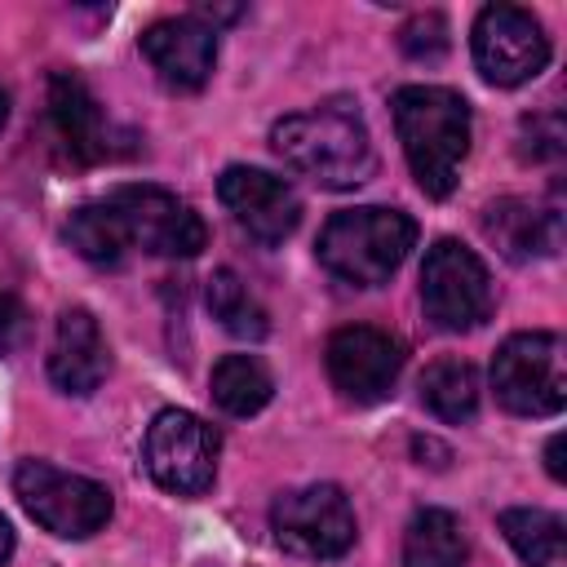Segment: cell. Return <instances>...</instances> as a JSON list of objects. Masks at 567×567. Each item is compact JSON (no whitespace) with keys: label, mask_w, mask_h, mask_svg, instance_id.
Segmentation results:
<instances>
[{"label":"cell","mask_w":567,"mask_h":567,"mask_svg":"<svg viewBox=\"0 0 567 567\" xmlns=\"http://www.w3.org/2000/svg\"><path fill=\"white\" fill-rule=\"evenodd\" d=\"M13 492L22 509L53 536L62 540H84L106 527L111 518V492L97 478L58 470L49 461H18L13 470Z\"/></svg>","instance_id":"cell-5"},{"label":"cell","mask_w":567,"mask_h":567,"mask_svg":"<svg viewBox=\"0 0 567 567\" xmlns=\"http://www.w3.org/2000/svg\"><path fill=\"white\" fill-rule=\"evenodd\" d=\"M416 244V221L403 208H341L319 230V261L328 275L354 288H381Z\"/></svg>","instance_id":"cell-3"},{"label":"cell","mask_w":567,"mask_h":567,"mask_svg":"<svg viewBox=\"0 0 567 567\" xmlns=\"http://www.w3.org/2000/svg\"><path fill=\"white\" fill-rule=\"evenodd\" d=\"M270 146L292 173H301L328 190H354L377 168L368 124L350 97H328L310 111L284 115L270 128Z\"/></svg>","instance_id":"cell-1"},{"label":"cell","mask_w":567,"mask_h":567,"mask_svg":"<svg viewBox=\"0 0 567 567\" xmlns=\"http://www.w3.org/2000/svg\"><path fill=\"white\" fill-rule=\"evenodd\" d=\"M111 368L106 337L89 310H62L49 346V381L62 394H93Z\"/></svg>","instance_id":"cell-15"},{"label":"cell","mask_w":567,"mask_h":567,"mask_svg":"<svg viewBox=\"0 0 567 567\" xmlns=\"http://www.w3.org/2000/svg\"><path fill=\"white\" fill-rule=\"evenodd\" d=\"M142 53L168 89L195 93L208 84L217 62V27L199 18H164L142 31Z\"/></svg>","instance_id":"cell-13"},{"label":"cell","mask_w":567,"mask_h":567,"mask_svg":"<svg viewBox=\"0 0 567 567\" xmlns=\"http://www.w3.org/2000/svg\"><path fill=\"white\" fill-rule=\"evenodd\" d=\"M465 563V532L461 518L447 509L412 514L403 532V567H461Z\"/></svg>","instance_id":"cell-19"},{"label":"cell","mask_w":567,"mask_h":567,"mask_svg":"<svg viewBox=\"0 0 567 567\" xmlns=\"http://www.w3.org/2000/svg\"><path fill=\"white\" fill-rule=\"evenodd\" d=\"M270 532L297 558H341L354 545L359 523L337 483H306L275 496Z\"/></svg>","instance_id":"cell-9"},{"label":"cell","mask_w":567,"mask_h":567,"mask_svg":"<svg viewBox=\"0 0 567 567\" xmlns=\"http://www.w3.org/2000/svg\"><path fill=\"white\" fill-rule=\"evenodd\" d=\"M102 204L115 221L124 252L142 248L155 257H195L208 244L204 217L164 186H115Z\"/></svg>","instance_id":"cell-4"},{"label":"cell","mask_w":567,"mask_h":567,"mask_svg":"<svg viewBox=\"0 0 567 567\" xmlns=\"http://www.w3.org/2000/svg\"><path fill=\"white\" fill-rule=\"evenodd\" d=\"M4 120H9V97L0 93V128H4Z\"/></svg>","instance_id":"cell-28"},{"label":"cell","mask_w":567,"mask_h":567,"mask_svg":"<svg viewBox=\"0 0 567 567\" xmlns=\"http://www.w3.org/2000/svg\"><path fill=\"white\" fill-rule=\"evenodd\" d=\"M483 235L509 257V261H532L549 257L563 244V226L554 208H536L527 199H496L483 208Z\"/></svg>","instance_id":"cell-16"},{"label":"cell","mask_w":567,"mask_h":567,"mask_svg":"<svg viewBox=\"0 0 567 567\" xmlns=\"http://www.w3.org/2000/svg\"><path fill=\"white\" fill-rule=\"evenodd\" d=\"M549 62V35L540 18H532L518 4H487L474 18V66L487 84L514 89L545 71Z\"/></svg>","instance_id":"cell-10"},{"label":"cell","mask_w":567,"mask_h":567,"mask_svg":"<svg viewBox=\"0 0 567 567\" xmlns=\"http://www.w3.org/2000/svg\"><path fill=\"white\" fill-rule=\"evenodd\" d=\"M49 120H53L62 151L75 164H102L115 155V128H111L106 111L97 106L93 89L75 71L49 75Z\"/></svg>","instance_id":"cell-14"},{"label":"cell","mask_w":567,"mask_h":567,"mask_svg":"<svg viewBox=\"0 0 567 567\" xmlns=\"http://www.w3.org/2000/svg\"><path fill=\"white\" fill-rule=\"evenodd\" d=\"M204 301H208V315L230 332V337H244V341H261L270 332V319H266V306L248 292V284L235 275V270H213L208 275V288H204Z\"/></svg>","instance_id":"cell-21"},{"label":"cell","mask_w":567,"mask_h":567,"mask_svg":"<svg viewBox=\"0 0 567 567\" xmlns=\"http://www.w3.org/2000/svg\"><path fill=\"white\" fill-rule=\"evenodd\" d=\"M399 44L416 62L443 58L447 53V22H443V13H416V18H408L403 31H399Z\"/></svg>","instance_id":"cell-23"},{"label":"cell","mask_w":567,"mask_h":567,"mask_svg":"<svg viewBox=\"0 0 567 567\" xmlns=\"http://www.w3.org/2000/svg\"><path fill=\"white\" fill-rule=\"evenodd\" d=\"M31 323H27V306L18 292L0 288V354H13L22 341H27Z\"/></svg>","instance_id":"cell-25"},{"label":"cell","mask_w":567,"mask_h":567,"mask_svg":"<svg viewBox=\"0 0 567 567\" xmlns=\"http://www.w3.org/2000/svg\"><path fill=\"white\" fill-rule=\"evenodd\" d=\"M217 456H221V434L186 408H164L146 425L142 465L173 496L208 492L213 478H217Z\"/></svg>","instance_id":"cell-7"},{"label":"cell","mask_w":567,"mask_h":567,"mask_svg":"<svg viewBox=\"0 0 567 567\" xmlns=\"http://www.w3.org/2000/svg\"><path fill=\"white\" fill-rule=\"evenodd\" d=\"M492 390L514 416H558L567 403V368L558 332H514L492 359Z\"/></svg>","instance_id":"cell-6"},{"label":"cell","mask_w":567,"mask_h":567,"mask_svg":"<svg viewBox=\"0 0 567 567\" xmlns=\"http://www.w3.org/2000/svg\"><path fill=\"white\" fill-rule=\"evenodd\" d=\"M217 195L221 204L230 208V217L239 221V230H248L257 244L275 248L284 244L297 221H301V199L297 190L266 173V168H248V164H230L221 177H217Z\"/></svg>","instance_id":"cell-12"},{"label":"cell","mask_w":567,"mask_h":567,"mask_svg":"<svg viewBox=\"0 0 567 567\" xmlns=\"http://www.w3.org/2000/svg\"><path fill=\"white\" fill-rule=\"evenodd\" d=\"M9 554H13V527H9V518L0 514V567L9 563Z\"/></svg>","instance_id":"cell-27"},{"label":"cell","mask_w":567,"mask_h":567,"mask_svg":"<svg viewBox=\"0 0 567 567\" xmlns=\"http://www.w3.org/2000/svg\"><path fill=\"white\" fill-rule=\"evenodd\" d=\"M545 465H549V474H554L558 483L567 478V470H563V434L549 439V447H545Z\"/></svg>","instance_id":"cell-26"},{"label":"cell","mask_w":567,"mask_h":567,"mask_svg":"<svg viewBox=\"0 0 567 567\" xmlns=\"http://www.w3.org/2000/svg\"><path fill=\"white\" fill-rule=\"evenodd\" d=\"M66 239H71V248L80 257H89L97 266H120L124 261V244H120L115 221H111V213H106L102 199L97 204H84V208H75L66 217Z\"/></svg>","instance_id":"cell-22"},{"label":"cell","mask_w":567,"mask_h":567,"mask_svg":"<svg viewBox=\"0 0 567 567\" xmlns=\"http://www.w3.org/2000/svg\"><path fill=\"white\" fill-rule=\"evenodd\" d=\"M421 403L439 421H470L478 412V372L470 359L443 354L421 372Z\"/></svg>","instance_id":"cell-18"},{"label":"cell","mask_w":567,"mask_h":567,"mask_svg":"<svg viewBox=\"0 0 567 567\" xmlns=\"http://www.w3.org/2000/svg\"><path fill=\"white\" fill-rule=\"evenodd\" d=\"M323 363H328V377L341 390V399L381 403L385 394H394V381L403 372V346H399V337H390L381 328L350 323L328 337Z\"/></svg>","instance_id":"cell-11"},{"label":"cell","mask_w":567,"mask_h":567,"mask_svg":"<svg viewBox=\"0 0 567 567\" xmlns=\"http://www.w3.org/2000/svg\"><path fill=\"white\" fill-rule=\"evenodd\" d=\"M425 319L443 332H470L492 315V275L461 239H439L421 266Z\"/></svg>","instance_id":"cell-8"},{"label":"cell","mask_w":567,"mask_h":567,"mask_svg":"<svg viewBox=\"0 0 567 567\" xmlns=\"http://www.w3.org/2000/svg\"><path fill=\"white\" fill-rule=\"evenodd\" d=\"M390 111L421 190L434 199L452 195L461 159L470 155V102L443 84H403Z\"/></svg>","instance_id":"cell-2"},{"label":"cell","mask_w":567,"mask_h":567,"mask_svg":"<svg viewBox=\"0 0 567 567\" xmlns=\"http://www.w3.org/2000/svg\"><path fill=\"white\" fill-rule=\"evenodd\" d=\"M213 403L230 416H252L270 403L275 394V381L266 372V363L257 354H226L217 368H213Z\"/></svg>","instance_id":"cell-20"},{"label":"cell","mask_w":567,"mask_h":567,"mask_svg":"<svg viewBox=\"0 0 567 567\" xmlns=\"http://www.w3.org/2000/svg\"><path fill=\"white\" fill-rule=\"evenodd\" d=\"M501 532L527 567H567V527L549 509H501Z\"/></svg>","instance_id":"cell-17"},{"label":"cell","mask_w":567,"mask_h":567,"mask_svg":"<svg viewBox=\"0 0 567 567\" xmlns=\"http://www.w3.org/2000/svg\"><path fill=\"white\" fill-rule=\"evenodd\" d=\"M563 115L558 111H545V115H527L523 120V155L527 159H558L563 155Z\"/></svg>","instance_id":"cell-24"}]
</instances>
